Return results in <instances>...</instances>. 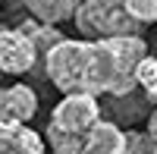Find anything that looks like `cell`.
Segmentation results:
<instances>
[{"mask_svg": "<svg viewBox=\"0 0 157 154\" xmlns=\"http://www.w3.org/2000/svg\"><path fill=\"white\" fill-rule=\"evenodd\" d=\"M75 29L85 41H104V38L141 35V22L129 16L123 0H82L75 10Z\"/></svg>", "mask_w": 157, "mask_h": 154, "instance_id": "obj_3", "label": "cell"}, {"mask_svg": "<svg viewBox=\"0 0 157 154\" xmlns=\"http://www.w3.org/2000/svg\"><path fill=\"white\" fill-rule=\"evenodd\" d=\"M151 138H154V142H157V107L151 110V117H148V129H145Z\"/></svg>", "mask_w": 157, "mask_h": 154, "instance_id": "obj_13", "label": "cell"}, {"mask_svg": "<svg viewBox=\"0 0 157 154\" xmlns=\"http://www.w3.org/2000/svg\"><path fill=\"white\" fill-rule=\"evenodd\" d=\"M123 145H126V132L120 129V123L98 120L91 126V132L85 135L78 154H123Z\"/></svg>", "mask_w": 157, "mask_h": 154, "instance_id": "obj_7", "label": "cell"}, {"mask_svg": "<svg viewBox=\"0 0 157 154\" xmlns=\"http://www.w3.org/2000/svg\"><path fill=\"white\" fill-rule=\"evenodd\" d=\"M19 29L25 32V38L35 44V50H38V57H44L50 47H54L57 41H63V32L57 29V25H47V22H38V19H25Z\"/></svg>", "mask_w": 157, "mask_h": 154, "instance_id": "obj_9", "label": "cell"}, {"mask_svg": "<svg viewBox=\"0 0 157 154\" xmlns=\"http://www.w3.org/2000/svg\"><path fill=\"white\" fill-rule=\"evenodd\" d=\"M38 60L41 57H38L35 44L25 38L19 25L16 29H0V72H10V75L32 72Z\"/></svg>", "mask_w": 157, "mask_h": 154, "instance_id": "obj_4", "label": "cell"}, {"mask_svg": "<svg viewBox=\"0 0 157 154\" xmlns=\"http://www.w3.org/2000/svg\"><path fill=\"white\" fill-rule=\"evenodd\" d=\"M0 154H44V138L29 123H0Z\"/></svg>", "mask_w": 157, "mask_h": 154, "instance_id": "obj_6", "label": "cell"}, {"mask_svg": "<svg viewBox=\"0 0 157 154\" xmlns=\"http://www.w3.org/2000/svg\"><path fill=\"white\" fill-rule=\"evenodd\" d=\"M82 0H25V10L29 16L38 22H47V25H60L75 16V10Z\"/></svg>", "mask_w": 157, "mask_h": 154, "instance_id": "obj_8", "label": "cell"}, {"mask_svg": "<svg viewBox=\"0 0 157 154\" xmlns=\"http://www.w3.org/2000/svg\"><path fill=\"white\" fill-rule=\"evenodd\" d=\"M123 154H157V142H154L145 129H129L126 132Z\"/></svg>", "mask_w": 157, "mask_h": 154, "instance_id": "obj_11", "label": "cell"}, {"mask_svg": "<svg viewBox=\"0 0 157 154\" xmlns=\"http://www.w3.org/2000/svg\"><path fill=\"white\" fill-rule=\"evenodd\" d=\"M101 120V104L91 94H63L47 123V145L54 154H78L85 135Z\"/></svg>", "mask_w": 157, "mask_h": 154, "instance_id": "obj_2", "label": "cell"}, {"mask_svg": "<svg viewBox=\"0 0 157 154\" xmlns=\"http://www.w3.org/2000/svg\"><path fill=\"white\" fill-rule=\"evenodd\" d=\"M148 44L141 35L104 38H63L44 54V72L63 94H110L126 98L135 91V69Z\"/></svg>", "mask_w": 157, "mask_h": 154, "instance_id": "obj_1", "label": "cell"}, {"mask_svg": "<svg viewBox=\"0 0 157 154\" xmlns=\"http://www.w3.org/2000/svg\"><path fill=\"white\" fill-rule=\"evenodd\" d=\"M123 3L135 22H141V25L157 22V0H123Z\"/></svg>", "mask_w": 157, "mask_h": 154, "instance_id": "obj_12", "label": "cell"}, {"mask_svg": "<svg viewBox=\"0 0 157 154\" xmlns=\"http://www.w3.org/2000/svg\"><path fill=\"white\" fill-rule=\"evenodd\" d=\"M135 88H141L148 98L157 101V57L154 54H145L135 69Z\"/></svg>", "mask_w": 157, "mask_h": 154, "instance_id": "obj_10", "label": "cell"}, {"mask_svg": "<svg viewBox=\"0 0 157 154\" xmlns=\"http://www.w3.org/2000/svg\"><path fill=\"white\" fill-rule=\"evenodd\" d=\"M38 113V94L29 85H6L0 88V123H29Z\"/></svg>", "mask_w": 157, "mask_h": 154, "instance_id": "obj_5", "label": "cell"}]
</instances>
